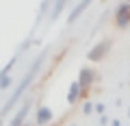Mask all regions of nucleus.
Wrapping results in <instances>:
<instances>
[{
    "mask_svg": "<svg viewBox=\"0 0 130 126\" xmlns=\"http://www.w3.org/2000/svg\"><path fill=\"white\" fill-rule=\"evenodd\" d=\"M100 124H102V126L108 124V117H106V115H100Z\"/></svg>",
    "mask_w": 130,
    "mask_h": 126,
    "instance_id": "obj_13",
    "label": "nucleus"
},
{
    "mask_svg": "<svg viewBox=\"0 0 130 126\" xmlns=\"http://www.w3.org/2000/svg\"><path fill=\"white\" fill-rule=\"evenodd\" d=\"M95 80V72L91 70V67H83L78 74V85L83 87V98H85V93H87V89L91 87V83Z\"/></svg>",
    "mask_w": 130,
    "mask_h": 126,
    "instance_id": "obj_4",
    "label": "nucleus"
},
{
    "mask_svg": "<svg viewBox=\"0 0 130 126\" xmlns=\"http://www.w3.org/2000/svg\"><path fill=\"white\" fill-rule=\"evenodd\" d=\"M30 104H32V100H26V102L22 104V109H20V111L15 113L13 117H11L9 126H24V122H26V115H28V111H30Z\"/></svg>",
    "mask_w": 130,
    "mask_h": 126,
    "instance_id": "obj_5",
    "label": "nucleus"
},
{
    "mask_svg": "<svg viewBox=\"0 0 130 126\" xmlns=\"http://www.w3.org/2000/svg\"><path fill=\"white\" fill-rule=\"evenodd\" d=\"M89 5H91V0H80L78 5H76V9L72 11V13H70V18H67V20H70V22H76V20H78L80 15H83V11L87 9Z\"/></svg>",
    "mask_w": 130,
    "mask_h": 126,
    "instance_id": "obj_8",
    "label": "nucleus"
},
{
    "mask_svg": "<svg viewBox=\"0 0 130 126\" xmlns=\"http://www.w3.org/2000/svg\"><path fill=\"white\" fill-rule=\"evenodd\" d=\"M52 109L50 107H46V104H41V107L37 109V113H35V122H37L39 126H46V124H50L52 122Z\"/></svg>",
    "mask_w": 130,
    "mask_h": 126,
    "instance_id": "obj_6",
    "label": "nucleus"
},
{
    "mask_svg": "<svg viewBox=\"0 0 130 126\" xmlns=\"http://www.w3.org/2000/svg\"><path fill=\"white\" fill-rule=\"evenodd\" d=\"M80 96H83V87L78 85V80H74V83L70 85V91H67V102H70V104H76Z\"/></svg>",
    "mask_w": 130,
    "mask_h": 126,
    "instance_id": "obj_7",
    "label": "nucleus"
},
{
    "mask_svg": "<svg viewBox=\"0 0 130 126\" xmlns=\"http://www.w3.org/2000/svg\"><path fill=\"white\" fill-rule=\"evenodd\" d=\"M11 80H13V78H11L9 74H7V76H0V89H7L11 85Z\"/></svg>",
    "mask_w": 130,
    "mask_h": 126,
    "instance_id": "obj_10",
    "label": "nucleus"
},
{
    "mask_svg": "<svg viewBox=\"0 0 130 126\" xmlns=\"http://www.w3.org/2000/svg\"><path fill=\"white\" fill-rule=\"evenodd\" d=\"M65 2H67V0H56V2H54V11H52V20H54L56 15H59L61 11H63V7H65Z\"/></svg>",
    "mask_w": 130,
    "mask_h": 126,
    "instance_id": "obj_9",
    "label": "nucleus"
},
{
    "mask_svg": "<svg viewBox=\"0 0 130 126\" xmlns=\"http://www.w3.org/2000/svg\"><path fill=\"white\" fill-rule=\"evenodd\" d=\"M95 111L100 113V115H104V111H106V107H104V104H95Z\"/></svg>",
    "mask_w": 130,
    "mask_h": 126,
    "instance_id": "obj_12",
    "label": "nucleus"
},
{
    "mask_svg": "<svg viewBox=\"0 0 130 126\" xmlns=\"http://www.w3.org/2000/svg\"><path fill=\"white\" fill-rule=\"evenodd\" d=\"M115 24L119 28H128L130 26V2H121L115 9Z\"/></svg>",
    "mask_w": 130,
    "mask_h": 126,
    "instance_id": "obj_2",
    "label": "nucleus"
},
{
    "mask_svg": "<svg viewBox=\"0 0 130 126\" xmlns=\"http://www.w3.org/2000/svg\"><path fill=\"white\" fill-rule=\"evenodd\" d=\"M108 48H111V41H100V44H95V46L87 52V59H89V61H102L104 57H106Z\"/></svg>",
    "mask_w": 130,
    "mask_h": 126,
    "instance_id": "obj_3",
    "label": "nucleus"
},
{
    "mask_svg": "<svg viewBox=\"0 0 130 126\" xmlns=\"http://www.w3.org/2000/svg\"><path fill=\"white\" fill-rule=\"evenodd\" d=\"M111 126H121V122H119V120H113V122H111Z\"/></svg>",
    "mask_w": 130,
    "mask_h": 126,
    "instance_id": "obj_14",
    "label": "nucleus"
},
{
    "mask_svg": "<svg viewBox=\"0 0 130 126\" xmlns=\"http://www.w3.org/2000/svg\"><path fill=\"white\" fill-rule=\"evenodd\" d=\"M126 2H130V0H126Z\"/></svg>",
    "mask_w": 130,
    "mask_h": 126,
    "instance_id": "obj_15",
    "label": "nucleus"
},
{
    "mask_svg": "<svg viewBox=\"0 0 130 126\" xmlns=\"http://www.w3.org/2000/svg\"><path fill=\"white\" fill-rule=\"evenodd\" d=\"M93 111H95V107H93L91 102H85V104H83V113H85V115H91Z\"/></svg>",
    "mask_w": 130,
    "mask_h": 126,
    "instance_id": "obj_11",
    "label": "nucleus"
},
{
    "mask_svg": "<svg viewBox=\"0 0 130 126\" xmlns=\"http://www.w3.org/2000/svg\"><path fill=\"white\" fill-rule=\"evenodd\" d=\"M43 59H46V52H41V54L37 57V61L32 63V67H30V70L26 72V74H24V78H22V80L18 83V87H15L13 96H11V98H9V102H7L5 107H2V115H7V113H9L11 109H13V104L18 102L20 98H22V96H24V91H26V89L30 87V83H32L35 78H37V72L41 70V65H43Z\"/></svg>",
    "mask_w": 130,
    "mask_h": 126,
    "instance_id": "obj_1",
    "label": "nucleus"
}]
</instances>
